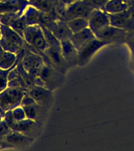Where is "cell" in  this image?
Instances as JSON below:
<instances>
[{
  "label": "cell",
  "instance_id": "6da1fadb",
  "mask_svg": "<svg viewBox=\"0 0 134 151\" xmlns=\"http://www.w3.org/2000/svg\"><path fill=\"white\" fill-rule=\"evenodd\" d=\"M25 94L24 90L9 87L0 92V113L5 114L6 111L20 106Z\"/></svg>",
  "mask_w": 134,
  "mask_h": 151
},
{
  "label": "cell",
  "instance_id": "7a4b0ae2",
  "mask_svg": "<svg viewBox=\"0 0 134 151\" xmlns=\"http://www.w3.org/2000/svg\"><path fill=\"white\" fill-rule=\"evenodd\" d=\"M24 39L26 43L42 53L49 47V43L45 37L40 24L26 26L24 32Z\"/></svg>",
  "mask_w": 134,
  "mask_h": 151
},
{
  "label": "cell",
  "instance_id": "3957f363",
  "mask_svg": "<svg viewBox=\"0 0 134 151\" xmlns=\"http://www.w3.org/2000/svg\"><path fill=\"white\" fill-rule=\"evenodd\" d=\"M93 9L87 6L82 0H78L67 6H63V9L59 14V17L63 21H68L77 17H86L88 19Z\"/></svg>",
  "mask_w": 134,
  "mask_h": 151
},
{
  "label": "cell",
  "instance_id": "277c9868",
  "mask_svg": "<svg viewBox=\"0 0 134 151\" xmlns=\"http://www.w3.org/2000/svg\"><path fill=\"white\" fill-rule=\"evenodd\" d=\"M63 76V73L60 71L45 63L38 76L44 83L45 87L53 91V90L56 89L62 83Z\"/></svg>",
  "mask_w": 134,
  "mask_h": 151
},
{
  "label": "cell",
  "instance_id": "5b68a950",
  "mask_svg": "<svg viewBox=\"0 0 134 151\" xmlns=\"http://www.w3.org/2000/svg\"><path fill=\"white\" fill-rule=\"evenodd\" d=\"M34 142V139L21 132L10 130L1 140L3 148H23L30 146Z\"/></svg>",
  "mask_w": 134,
  "mask_h": 151
},
{
  "label": "cell",
  "instance_id": "8992f818",
  "mask_svg": "<svg viewBox=\"0 0 134 151\" xmlns=\"http://www.w3.org/2000/svg\"><path fill=\"white\" fill-rule=\"evenodd\" d=\"M24 55L21 61L22 65L24 69L32 76H38L40 70L45 65L43 58L42 55L31 51L26 48H24Z\"/></svg>",
  "mask_w": 134,
  "mask_h": 151
},
{
  "label": "cell",
  "instance_id": "52a82bcc",
  "mask_svg": "<svg viewBox=\"0 0 134 151\" xmlns=\"http://www.w3.org/2000/svg\"><path fill=\"white\" fill-rule=\"evenodd\" d=\"M42 127V123L27 118L21 121H16L10 128L11 130L21 132L35 139L40 134Z\"/></svg>",
  "mask_w": 134,
  "mask_h": 151
},
{
  "label": "cell",
  "instance_id": "ba28073f",
  "mask_svg": "<svg viewBox=\"0 0 134 151\" xmlns=\"http://www.w3.org/2000/svg\"><path fill=\"white\" fill-rule=\"evenodd\" d=\"M30 96L35 99V101L46 108H49L53 102V92L46 87L33 85L27 91Z\"/></svg>",
  "mask_w": 134,
  "mask_h": 151
},
{
  "label": "cell",
  "instance_id": "9c48e42d",
  "mask_svg": "<svg viewBox=\"0 0 134 151\" xmlns=\"http://www.w3.org/2000/svg\"><path fill=\"white\" fill-rule=\"evenodd\" d=\"M107 44H108V42L99 40L97 38L91 40L78 50V64L80 65H84L98 50Z\"/></svg>",
  "mask_w": 134,
  "mask_h": 151
},
{
  "label": "cell",
  "instance_id": "30bf717a",
  "mask_svg": "<svg viewBox=\"0 0 134 151\" xmlns=\"http://www.w3.org/2000/svg\"><path fill=\"white\" fill-rule=\"evenodd\" d=\"M89 28L95 33L101 28L110 24L109 14L103 9H94L89 14L88 17Z\"/></svg>",
  "mask_w": 134,
  "mask_h": 151
},
{
  "label": "cell",
  "instance_id": "8fae6325",
  "mask_svg": "<svg viewBox=\"0 0 134 151\" xmlns=\"http://www.w3.org/2000/svg\"><path fill=\"white\" fill-rule=\"evenodd\" d=\"M125 33H126L125 30L123 28H117V27L109 24L96 32L94 33V35L99 40H103L109 43L112 41L121 40L122 38H124Z\"/></svg>",
  "mask_w": 134,
  "mask_h": 151
},
{
  "label": "cell",
  "instance_id": "7c38bea8",
  "mask_svg": "<svg viewBox=\"0 0 134 151\" xmlns=\"http://www.w3.org/2000/svg\"><path fill=\"white\" fill-rule=\"evenodd\" d=\"M28 4V0H3L0 2V14L21 13Z\"/></svg>",
  "mask_w": 134,
  "mask_h": 151
},
{
  "label": "cell",
  "instance_id": "4fadbf2b",
  "mask_svg": "<svg viewBox=\"0 0 134 151\" xmlns=\"http://www.w3.org/2000/svg\"><path fill=\"white\" fill-rule=\"evenodd\" d=\"M61 54L68 65L78 64V51L70 39L61 41Z\"/></svg>",
  "mask_w": 134,
  "mask_h": 151
},
{
  "label": "cell",
  "instance_id": "5bb4252c",
  "mask_svg": "<svg viewBox=\"0 0 134 151\" xmlns=\"http://www.w3.org/2000/svg\"><path fill=\"white\" fill-rule=\"evenodd\" d=\"M95 38L96 37L93 32V31L88 27L78 32L73 33L72 35L71 36L70 40L78 51L81 48L84 47L85 45L87 44L88 42H90Z\"/></svg>",
  "mask_w": 134,
  "mask_h": 151
},
{
  "label": "cell",
  "instance_id": "9a60e30c",
  "mask_svg": "<svg viewBox=\"0 0 134 151\" xmlns=\"http://www.w3.org/2000/svg\"><path fill=\"white\" fill-rule=\"evenodd\" d=\"M21 106L23 107L24 111H25L26 116H27L28 119H31V120L42 123L43 117H44V114L46 112L47 108L41 106L35 101L30 104Z\"/></svg>",
  "mask_w": 134,
  "mask_h": 151
},
{
  "label": "cell",
  "instance_id": "2e32d148",
  "mask_svg": "<svg viewBox=\"0 0 134 151\" xmlns=\"http://www.w3.org/2000/svg\"><path fill=\"white\" fill-rule=\"evenodd\" d=\"M42 13L43 12L40 11L39 9L33 6L32 5L28 4L24 9L21 16L25 22L26 26L35 25V24H41Z\"/></svg>",
  "mask_w": 134,
  "mask_h": 151
},
{
  "label": "cell",
  "instance_id": "e0dca14e",
  "mask_svg": "<svg viewBox=\"0 0 134 151\" xmlns=\"http://www.w3.org/2000/svg\"><path fill=\"white\" fill-rule=\"evenodd\" d=\"M131 16L132 13L129 9L121 12V13H118V14H109L110 24L117 28L125 29L126 27H128L130 23Z\"/></svg>",
  "mask_w": 134,
  "mask_h": 151
},
{
  "label": "cell",
  "instance_id": "ac0fdd59",
  "mask_svg": "<svg viewBox=\"0 0 134 151\" xmlns=\"http://www.w3.org/2000/svg\"><path fill=\"white\" fill-rule=\"evenodd\" d=\"M0 29H1L2 37L6 38L9 41L14 42L15 44L18 45L21 48H24L26 43L25 40L21 35L16 32L14 29H12L9 26L5 25L2 24H0Z\"/></svg>",
  "mask_w": 134,
  "mask_h": 151
},
{
  "label": "cell",
  "instance_id": "d6986e66",
  "mask_svg": "<svg viewBox=\"0 0 134 151\" xmlns=\"http://www.w3.org/2000/svg\"><path fill=\"white\" fill-rule=\"evenodd\" d=\"M129 9V4L125 0H109L103 7L108 14H114Z\"/></svg>",
  "mask_w": 134,
  "mask_h": 151
},
{
  "label": "cell",
  "instance_id": "ffe728a7",
  "mask_svg": "<svg viewBox=\"0 0 134 151\" xmlns=\"http://www.w3.org/2000/svg\"><path fill=\"white\" fill-rule=\"evenodd\" d=\"M59 1L55 2L52 0H29V3L33 6L39 9L40 11L44 13H55L56 5Z\"/></svg>",
  "mask_w": 134,
  "mask_h": 151
},
{
  "label": "cell",
  "instance_id": "44dd1931",
  "mask_svg": "<svg viewBox=\"0 0 134 151\" xmlns=\"http://www.w3.org/2000/svg\"><path fill=\"white\" fill-rule=\"evenodd\" d=\"M67 23L72 33L78 32L89 27L88 19L86 17H77L71 19L70 21H67Z\"/></svg>",
  "mask_w": 134,
  "mask_h": 151
},
{
  "label": "cell",
  "instance_id": "7402d4cb",
  "mask_svg": "<svg viewBox=\"0 0 134 151\" xmlns=\"http://www.w3.org/2000/svg\"><path fill=\"white\" fill-rule=\"evenodd\" d=\"M0 45L2 47V49L6 50V51L12 52L14 54H18L19 52L22 50L24 48H21V47H19L18 45L15 44L14 42L9 41V40H7L4 37L0 38Z\"/></svg>",
  "mask_w": 134,
  "mask_h": 151
},
{
  "label": "cell",
  "instance_id": "603a6c76",
  "mask_svg": "<svg viewBox=\"0 0 134 151\" xmlns=\"http://www.w3.org/2000/svg\"><path fill=\"white\" fill-rule=\"evenodd\" d=\"M9 27H10L12 29H14L16 32L18 33L19 35L24 38V29L26 28V24L22 16L18 17L13 20Z\"/></svg>",
  "mask_w": 134,
  "mask_h": 151
},
{
  "label": "cell",
  "instance_id": "cb8c5ba5",
  "mask_svg": "<svg viewBox=\"0 0 134 151\" xmlns=\"http://www.w3.org/2000/svg\"><path fill=\"white\" fill-rule=\"evenodd\" d=\"M12 114L14 116V120L16 121H21V120H25L27 119V116H26L25 111L24 108L20 105V106H16L13 109H11Z\"/></svg>",
  "mask_w": 134,
  "mask_h": 151
},
{
  "label": "cell",
  "instance_id": "d4e9b609",
  "mask_svg": "<svg viewBox=\"0 0 134 151\" xmlns=\"http://www.w3.org/2000/svg\"><path fill=\"white\" fill-rule=\"evenodd\" d=\"M83 2L91 7L92 9H103V7L106 5V3L109 1V0H82Z\"/></svg>",
  "mask_w": 134,
  "mask_h": 151
},
{
  "label": "cell",
  "instance_id": "484cf974",
  "mask_svg": "<svg viewBox=\"0 0 134 151\" xmlns=\"http://www.w3.org/2000/svg\"><path fill=\"white\" fill-rule=\"evenodd\" d=\"M11 69L2 70L0 68V92L8 87V75Z\"/></svg>",
  "mask_w": 134,
  "mask_h": 151
},
{
  "label": "cell",
  "instance_id": "4316f807",
  "mask_svg": "<svg viewBox=\"0 0 134 151\" xmlns=\"http://www.w3.org/2000/svg\"><path fill=\"white\" fill-rule=\"evenodd\" d=\"M10 127L8 126L6 121L4 120H2V121H0V140L10 131Z\"/></svg>",
  "mask_w": 134,
  "mask_h": 151
},
{
  "label": "cell",
  "instance_id": "83f0119b",
  "mask_svg": "<svg viewBox=\"0 0 134 151\" xmlns=\"http://www.w3.org/2000/svg\"><path fill=\"white\" fill-rule=\"evenodd\" d=\"M59 2H61V4L64 5V6H67L68 4H71L74 2H76V1H78V0H58Z\"/></svg>",
  "mask_w": 134,
  "mask_h": 151
},
{
  "label": "cell",
  "instance_id": "f1b7e54d",
  "mask_svg": "<svg viewBox=\"0 0 134 151\" xmlns=\"http://www.w3.org/2000/svg\"><path fill=\"white\" fill-rule=\"evenodd\" d=\"M3 117H4V114L0 113V121H2L3 120Z\"/></svg>",
  "mask_w": 134,
  "mask_h": 151
},
{
  "label": "cell",
  "instance_id": "f546056e",
  "mask_svg": "<svg viewBox=\"0 0 134 151\" xmlns=\"http://www.w3.org/2000/svg\"><path fill=\"white\" fill-rule=\"evenodd\" d=\"M3 51H4V50L2 49V47H1V45H0V54H2V52H3Z\"/></svg>",
  "mask_w": 134,
  "mask_h": 151
},
{
  "label": "cell",
  "instance_id": "4dcf8cb0",
  "mask_svg": "<svg viewBox=\"0 0 134 151\" xmlns=\"http://www.w3.org/2000/svg\"><path fill=\"white\" fill-rule=\"evenodd\" d=\"M2 149H4V148H3V146H2V144L0 143V150H2Z\"/></svg>",
  "mask_w": 134,
  "mask_h": 151
},
{
  "label": "cell",
  "instance_id": "1f68e13d",
  "mask_svg": "<svg viewBox=\"0 0 134 151\" xmlns=\"http://www.w3.org/2000/svg\"><path fill=\"white\" fill-rule=\"evenodd\" d=\"M2 37V32H1V29H0V38Z\"/></svg>",
  "mask_w": 134,
  "mask_h": 151
},
{
  "label": "cell",
  "instance_id": "d6a6232c",
  "mask_svg": "<svg viewBox=\"0 0 134 151\" xmlns=\"http://www.w3.org/2000/svg\"><path fill=\"white\" fill-rule=\"evenodd\" d=\"M1 1H3V0H0V2H1Z\"/></svg>",
  "mask_w": 134,
  "mask_h": 151
},
{
  "label": "cell",
  "instance_id": "836d02e7",
  "mask_svg": "<svg viewBox=\"0 0 134 151\" xmlns=\"http://www.w3.org/2000/svg\"><path fill=\"white\" fill-rule=\"evenodd\" d=\"M28 1H29V0H28Z\"/></svg>",
  "mask_w": 134,
  "mask_h": 151
}]
</instances>
